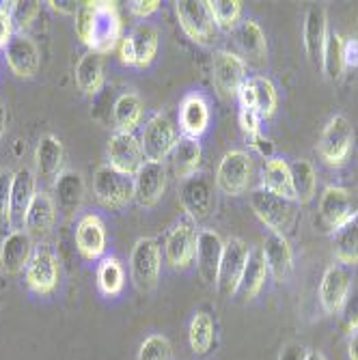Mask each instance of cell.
Wrapping results in <instances>:
<instances>
[{
	"label": "cell",
	"mask_w": 358,
	"mask_h": 360,
	"mask_svg": "<svg viewBox=\"0 0 358 360\" xmlns=\"http://www.w3.org/2000/svg\"><path fill=\"white\" fill-rule=\"evenodd\" d=\"M250 210L270 229V233H279L285 238L296 222V201L283 199V196H276L264 188L250 194Z\"/></svg>",
	"instance_id": "6da1fadb"
},
{
	"label": "cell",
	"mask_w": 358,
	"mask_h": 360,
	"mask_svg": "<svg viewBox=\"0 0 358 360\" xmlns=\"http://www.w3.org/2000/svg\"><path fill=\"white\" fill-rule=\"evenodd\" d=\"M121 18L115 3L106 0H97L93 3V22L87 48L95 54H108L121 44Z\"/></svg>",
	"instance_id": "7a4b0ae2"
},
{
	"label": "cell",
	"mask_w": 358,
	"mask_h": 360,
	"mask_svg": "<svg viewBox=\"0 0 358 360\" xmlns=\"http://www.w3.org/2000/svg\"><path fill=\"white\" fill-rule=\"evenodd\" d=\"M175 13L186 35L199 46H212L218 37V26L205 0H177Z\"/></svg>",
	"instance_id": "3957f363"
},
{
	"label": "cell",
	"mask_w": 358,
	"mask_h": 360,
	"mask_svg": "<svg viewBox=\"0 0 358 360\" xmlns=\"http://www.w3.org/2000/svg\"><path fill=\"white\" fill-rule=\"evenodd\" d=\"M248 257H250V248L244 240L229 238L224 242L222 259H220L218 274H216V291L220 293V298L229 300L238 293L244 268L248 264Z\"/></svg>",
	"instance_id": "277c9868"
},
{
	"label": "cell",
	"mask_w": 358,
	"mask_h": 360,
	"mask_svg": "<svg viewBox=\"0 0 358 360\" xmlns=\"http://www.w3.org/2000/svg\"><path fill=\"white\" fill-rule=\"evenodd\" d=\"M352 147H354V127L352 123L347 121V117L343 115H335L326 127H324V132L319 136V143H317V153L319 158L326 162L328 167H343L350 153H352Z\"/></svg>",
	"instance_id": "5b68a950"
},
{
	"label": "cell",
	"mask_w": 358,
	"mask_h": 360,
	"mask_svg": "<svg viewBox=\"0 0 358 360\" xmlns=\"http://www.w3.org/2000/svg\"><path fill=\"white\" fill-rule=\"evenodd\" d=\"M162 270V252L160 244L153 238L136 240L132 255H129V276L139 291H153L160 281Z\"/></svg>",
	"instance_id": "8992f818"
},
{
	"label": "cell",
	"mask_w": 358,
	"mask_h": 360,
	"mask_svg": "<svg viewBox=\"0 0 358 360\" xmlns=\"http://www.w3.org/2000/svg\"><path fill=\"white\" fill-rule=\"evenodd\" d=\"M93 194L104 207L123 210L134 201V179L104 165L93 175Z\"/></svg>",
	"instance_id": "52a82bcc"
},
{
	"label": "cell",
	"mask_w": 358,
	"mask_h": 360,
	"mask_svg": "<svg viewBox=\"0 0 358 360\" xmlns=\"http://www.w3.org/2000/svg\"><path fill=\"white\" fill-rule=\"evenodd\" d=\"M252 181V160L242 149L226 151L216 169V188L226 196H240Z\"/></svg>",
	"instance_id": "ba28073f"
},
{
	"label": "cell",
	"mask_w": 358,
	"mask_h": 360,
	"mask_svg": "<svg viewBox=\"0 0 358 360\" xmlns=\"http://www.w3.org/2000/svg\"><path fill=\"white\" fill-rule=\"evenodd\" d=\"M24 276H26L28 289L35 291L37 296H50V293H54V289L58 287V276H60L56 252L46 244L37 246L24 270Z\"/></svg>",
	"instance_id": "9c48e42d"
},
{
	"label": "cell",
	"mask_w": 358,
	"mask_h": 360,
	"mask_svg": "<svg viewBox=\"0 0 358 360\" xmlns=\"http://www.w3.org/2000/svg\"><path fill=\"white\" fill-rule=\"evenodd\" d=\"M177 141H179L177 129L167 115L151 117L145 123L143 136H141L145 162H162V165H165V160L171 158Z\"/></svg>",
	"instance_id": "30bf717a"
},
{
	"label": "cell",
	"mask_w": 358,
	"mask_h": 360,
	"mask_svg": "<svg viewBox=\"0 0 358 360\" xmlns=\"http://www.w3.org/2000/svg\"><path fill=\"white\" fill-rule=\"evenodd\" d=\"M158 46H160L158 28L143 22L129 32L127 37L121 39V46H119L121 63L129 65V68H141V70L149 68L158 54Z\"/></svg>",
	"instance_id": "8fae6325"
},
{
	"label": "cell",
	"mask_w": 358,
	"mask_h": 360,
	"mask_svg": "<svg viewBox=\"0 0 358 360\" xmlns=\"http://www.w3.org/2000/svg\"><path fill=\"white\" fill-rule=\"evenodd\" d=\"M106 158H108L110 169H115L127 177H134L145 165L141 139H136L134 132H119L117 129L108 141Z\"/></svg>",
	"instance_id": "7c38bea8"
},
{
	"label": "cell",
	"mask_w": 358,
	"mask_h": 360,
	"mask_svg": "<svg viewBox=\"0 0 358 360\" xmlns=\"http://www.w3.org/2000/svg\"><path fill=\"white\" fill-rule=\"evenodd\" d=\"M212 80L222 97H238L240 89L248 80L246 63L236 52L229 50L216 52L212 60Z\"/></svg>",
	"instance_id": "4fadbf2b"
},
{
	"label": "cell",
	"mask_w": 358,
	"mask_h": 360,
	"mask_svg": "<svg viewBox=\"0 0 358 360\" xmlns=\"http://www.w3.org/2000/svg\"><path fill=\"white\" fill-rule=\"evenodd\" d=\"M197 226H194V220L186 218V220H179L167 238V244H165V259L167 264L175 270H184L188 268L192 261H194V255H197Z\"/></svg>",
	"instance_id": "5bb4252c"
},
{
	"label": "cell",
	"mask_w": 358,
	"mask_h": 360,
	"mask_svg": "<svg viewBox=\"0 0 358 360\" xmlns=\"http://www.w3.org/2000/svg\"><path fill=\"white\" fill-rule=\"evenodd\" d=\"M358 214L352 194L341 186H328L319 199V218L331 231H337Z\"/></svg>",
	"instance_id": "9a60e30c"
},
{
	"label": "cell",
	"mask_w": 358,
	"mask_h": 360,
	"mask_svg": "<svg viewBox=\"0 0 358 360\" xmlns=\"http://www.w3.org/2000/svg\"><path fill=\"white\" fill-rule=\"evenodd\" d=\"M350 289H352L350 268L335 264L324 272L321 283H319V304H321L324 313L337 315L339 309L343 307L345 298H347Z\"/></svg>",
	"instance_id": "2e32d148"
},
{
	"label": "cell",
	"mask_w": 358,
	"mask_h": 360,
	"mask_svg": "<svg viewBox=\"0 0 358 360\" xmlns=\"http://www.w3.org/2000/svg\"><path fill=\"white\" fill-rule=\"evenodd\" d=\"M5 58H7L9 70L18 78H24V80L32 78L39 72V68H41L39 48L28 35H24V32H18V35H13V39L5 48Z\"/></svg>",
	"instance_id": "e0dca14e"
},
{
	"label": "cell",
	"mask_w": 358,
	"mask_h": 360,
	"mask_svg": "<svg viewBox=\"0 0 358 360\" xmlns=\"http://www.w3.org/2000/svg\"><path fill=\"white\" fill-rule=\"evenodd\" d=\"M134 179V201L141 207H153L167 190V167L162 162H145Z\"/></svg>",
	"instance_id": "ac0fdd59"
},
{
	"label": "cell",
	"mask_w": 358,
	"mask_h": 360,
	"mask_svg": "<svg viewBox=\"0 0 358 360\" xmlns=\"http://www.w3.org/2000/svg\"><path fill=\"white\" fill-rule=\"evenodd\" d=\"M76 248L82 259L97 261L106 252V226L100 216L84 214L76 224Z\"/></svg>",
	"instance_id": "d6986e66"
},
{
	"label": "cell",
	"mask_w": 358,
	"mask_h": 360,
	"mask_svg": "<svg viewBox=\"0 0 358 360\" xmlns=\"http://www.w3.org/2000/svg\"><path fill=\"white\" fill-rule=\"evenodd\" d=\"M222 250H224V242L214 229H203V231H199L194 261H197V274L201 276L205 285H216Z\"/></svg>",
	"instance_id": "ffe728a7"
},
{
	"label": "cell",
	"mask_w": 358,
	"mask_h": 360,
	"mask_svg": "<svg viewBox=\"0 0 358 360\" xmlns=\"http://www.w3.org/2000/svg\"><path fill=\"white\" fill-rule=\"evenodd\" d=\"M179 201L190 220H194V222L205 220L214 207V194H212L210 181L203 177H197V175L186 179L179 190Z\"/></svg>",
	"instance_id": "44dd1931"
},
{
	"label": "cell",
	"mask_w": 358,
	"mask_h": 360,
	"mask_svg": "<svg viewBox=\"0 0 358 360\" xmlns=\"http://www.w3.org/2000/svg\"><path fill=\"white\" fill-rule=\"evenodd\" d=\"M236 44L240 50V58L246 65H252V68H264V65L268 63V41H266L262 26H259L255 20H246L238 26Z\"/></svg>",
	"instance_id": "7402d4cb"
},
{
	"label": "cell",
	"mask_w": 358,
	"mask_h": 360,
	"mask_svg": "<svg viewBox=\"0 0 358 360\" xmlns=\"http://www.w3.org/2000/svg\"><path fill=\"white\" fill-rule=\"evenodd\" d=\"M35 252L32 238L26 231H11L0 244V266L7 276H18L26 270L28 261Z\"/></svg>",
	"instance_id": "603a6c76"
},
{
	"label": "cell",
	"mask_w": 358,
	"mask_h": 360,
	"mask_svg": "<svg viewBox=\"0 0 358 360\" xmlns=\"http://www.w3.org/2000/svg\"><path fill=\"white\" fill-rule=\"evenodd\" d=\"M262 252L268 266V274H272L276 283H285L294 270V252H291L289 240L279 233H268L264 238Z\"/></svg>",
	"instance_id": "cb8c5ba5"
},
{
	"label": "cell",
	"mask_w": 358,
	"mask_h": 360,
	"mask_svg": "<svg viewBox=\"0 0 358 360\" xmlns=\"http://www.w3.org/2000/svg\"><path fill=\"white\" fill-rule=\"evenodd\" d=\"M35 175L30 169L22 167L13 173V184H11V224L15 231H22L28 207L35 199Z\"/></svg>",
	"instance_id": "d4e9b609"
},
{
	"label": "cell",
	"mask_w": 358,
	"mask_h": 360,
	"mask_svg": "<svg viewBox=\"0 0 358 360\" xmlns=\"http://www.w3.org/2000/svg\"><path fill=\"white\" fill-rule=\"evenodd\" d=\"M84 203V179L78 171H60L54 179V205L65 216H74Z\"/></svg>",
	"instance_id": "484cf974"
},
{
	"label": "cell",
	"mask_w": 358,
	"mask_h": 360,
	"mask_svg": "<svg viewBox=\"0 0 358 360\" xmlns=\"http://www.w3.org/2000/svg\"><path fill=\"white\" fill-rule=\"evenodd\" d=\"M56 224V205L54 199L48 192H37L35 199H32L26 222H24V231L30 238H48L52 233V229Z\"/></svg>",
	"instance_id": "4316f807"
},
{
	"label": "cell",
	"mask_w": 358,
	"mask_h": 360,
	"mask_svg": "<svg viewBox=\"0 0 358 360\" xmlns=\"http://www.w3.org/2000/svg\"><path fill=\"white\" fill-rule=\"evenodd\" d=\"M179 127L184 136L188 139H201L210 127V106L199 93H192L184 97L179 106Z\"/></svg>",
	"instance_id": "83f0119b"
},
{
	"label": "cell",
	"mask_w": 358,
	"mask_h": 360,
	"mask_svg": "<svg viewBox=\"0 0 358 360\" xmlns=\"http://www.w3.org/2000/svg\"><path fill=\"white\" fill-rule=\"evenodd\" d=\"M302 39H305V50H307L309 60L321 63V52H324V46H326V39H328V18H326V9L324 7L313 5L307 11Z\"/></svg>",
	"instance_id": "f1b7e54d"
},
{
	"label": "cell",
	"mask_w": 358,
	"mask_h": 360,
	"mask_svg": "<svg viewBox=\"0 0 358 360\" xmlns=\"http://www.w3.org/2000/svg\"><path fill=\"white\" fill-rule=\"evenodd\" d=\"M201 158H203V149L197 139L179 136V141L171 153V165H173L175 175L184 181L194 177L197 171L201 169Z\"/></svg>",
	"instance_id": "f546056e"
},
{
	"label": "cell",
	"mask_w": 358,
	"mask_h": 360,
	"mask_svg": "<svg viewBox=\"0 0 358 360\" xmlns=\"http://www.w3.org/2000/svg\"><path fill=\"white\" fill-rule=\"evenodd\" d=\"M266 278H268V266H266L262 248H255V250L250 248L248 264L244 268V274H242V281H240V287H238L240 298L244 302L255 300L259 296V291L264 289Z\"/></svg>",
	"instance_id": "4dcf8cb0"
},
{
	"label": "cell",
	"mask_w": 358,
	"mask_h": 360,
	"mask_svg": "<svg viewBox=\"0 0 358 360\" xmlns=\"http://www.w3.org/2000/svg\"><path fill=\"white\" fill-rule=\"evenodd\" d=\"M262 188L283 196V199L296 201V192H294V184H291V171H289V162H285L283 158H272L264 165L262 171Z\"/></svg>",
	"instance_id": "1f68e13d"
},
{
	"label": "cell",
	"mask_w": 358,
	"mask_h": 360,
	"mask_svg": "<svg viewBox=\"0 0 358 360\" xmlns=\"http://www.w3.org/2000/svg\"><path fill=\"white\" fill-rule=\"evenodd\" d=\"M35 162H37V171L46 181H52L60 175L63 162H65V149L63 143L52 136L46 134L39 139L37 149H35Z\"/></svg>",
	"instance_id": "d6a6232c"
},
{
	"label": "cell",
	"mask_w": 358,
	"mask_h": 360,
	"mask_svg": "<svg viewBox=\"0 0 358 360\" xmlns=\"http://www.w3.org/2000/svg\"><path fill=\"white\" fill-rule=\"evenodd\" d=\"M333 255L341 266H358V214L333 231Z\"/></svg>",
	"instance_id": "836d02e7"
},
{
	"label": "cell",
	"mask_w": 358,
	"mask_h": 360,
	"mask_svg": "<svg viewBox=\"0 0 358 360\" xmlns=\"http://www.w3.org/2000/svg\"><path fill=\"white\" fill-rule=\"evenodd\" d=\"M76 84L87 95H97L104 84V60L100 54L87 52L76 65Z\"/></svg>",
	"instance_id": "e575fe53"
},
{
	"label": "cell",
	"mask_w": 358,
	"mask_h": 360,
	"mask_svg": "<svg viewBox=\"0 0 358 360\" xmlns=\"http://www.w3.org/2000/svg\"><path fill=\"white\" fill-rule=\"evenodd\" d=\"M113 119L119 132H134L143 121V102L136 93H123L113 106Z\"/></svg>",
	"instance_id": "d590c367"
},
{
	"label": "cell",
	"mask_w": 358,
	"mask_h": 360,
	"mask_svg": "<svg viewBox=\"0 0 358 360\" xmlns=\"http://www.w3.org/2000/svg\"><path fill=\"white\" fill-rule=\"evenodd\" d=\"M125 287V270L117 257H104L97 266V289L102 296L115 298Z\"/></svg>",
	"instance_id": "8d00e7d4"
},
{
	"label": "cell",
	"mask_w": 358,
	"mask_h": 360,
	"mask_svg": "<svg viewBox=\"0 0 358 360\" xmlns=\"http://www.w3.org/2000/svg\"><path fill=\"white\" fill-rule=\"evenodd\" d=\"M216 339V328H214V319L210 313L199 311L192 317L190 328H188V341H190V349L197 356H205Z\"/></svg>",
	"instance_id": "74e56055"
},
{
	"label": "cell",
	"mask_w": 358,
	"mask_h": 360,
	"mask_svg": "<svg viewBox=\"0 0 358 360\" xmlns=\"http://www.w3.org/2000/svg\"><path fill=\"white\" fill-rule=\"evenodd\" d=\"M289 171H291V184H294V192H296V201L309 203L317 190V173L313 165L309 160L300 158V160L289 162Z\"/></svg>",
	"instance_id": "f35d334b"
},
{
	"label": "cell",
	"mask_w": 358,
	"mask_h": 360,
	"mask_svg": "<svg viewBox=\"0 0 358 360\" xmlns=\"http://www.w3.org/2000/svg\"><path fill=\"white\" fill-rule=\"evenodd\" d=\"M343 46H345V39L339 35V32H328L326 46H324V52H321V68H324L326 78L333 82L341 80L345 70H347L345 56H343Z\"/></svg>",
	"instance_id": "ab89813d"
},
{
	"label": "cell",
	"mask_w": 358,
	"mask_h": 360,
	"mask_svg": "<svg viewBox=\"0 0 358 360\" xmlns=\"http://www.w3.org/2000/svg\"><path fill=\"white\" fill-rule=\"evenodd\" d=\"M252 91H255V110L262 119H270L276 112L279 106V95L270 78L266 76H255L250 78Z\"/></svg>",
	"instance_id": "60d3db41"
},
{
	"label": "cell",
	"mask_w": 358,
	"mask_h": 360,
	"mask_svg": "<svg viewBox=\"0 0 358 360\" xmlns=\"http://www.w3.org/2000/svg\"><path fill=\"white\" fill-rule=\"evenodd\" d=\"M207 7L218 28L231 30L242 18V3L240 0H207Z\"/></svg>",
	"instance_id": "b9f144b4"
},
{
	"label": "cell",
	"mask_w": 358,
	"mask_h": 360,
	"mask_svg": "<svg viewBox=\"0 0 358 360\" xmlns=\"http://www.w3.org/2000/svg\"><path fill=\"white\" fill-rule=\"evenodd\" d=\"M171 358H173V349H171V343L165 335L147 337L141 343L139 356H136V360H171Z\"/></svg>",
	"instance_id": "7bdbcfd3"
},
{
	"label": "cell",
	"mask_w": 358,
	"mask_h": 360,
	"mask_svg": "<svg viewBox=\"0 0 358 360\" xmlns=\"http://www.w3.org/2000/svg\"><path fill=\"white\" fill-rule=\"evenodd\" d=\"M339 328L343 335H354L358 330V287L350 289L343 307L339 309Z\"/></svg>",
	"instance_id": "ee69618b"
},
{
	"label": "cell",
	"mask_w": 358,
	"mask_h": 360,
	"mask_svg": "<svg viewBox=\"0 0 358 360\" xmlns=\"http://www.w3.org/2000/svg\"><path fill=\"white\" fill-rule=\"evenodd\" d=\"M39 3L35 0H18V3H9V13H11V20H13V26L18 28H28L39 15Z\"/></svg>",
	"instance_id": "f6af8a7d"
},
{
	"label": "cell",
	"mask_w": 358,
	"mask_h": 360,
	"mask_svg": "<svg viewBox=\"0 0 358 360\" xmlns=\"http://www.w3.org/2000/svg\"><path fill=\"white\" fill-rule=\"evenodd\" d=\"M11 184L13 173L0 169V226L11 224Z\"/></svg>",
	"instance_id": "bcb514c9"
},
{
	"label": "cell",
	"mask_w": 358,
	"mask_h": 360,
	"mask_svg": "<svg viewBox=\"0 0 358 360\" xmlns=\"http://www.w3.org/2000/svg\"><path fill=\"white\" fill-rule=\"evenodd\" d=\"M91 22H93V3H82L80 5V11L76 13V35H78V39L84 46L89 41Z\"/></svg>",
	"instance_id": "7dc6e473"
},
{
	"label": "cell",
	"mask_w": 358,
	"mask_h": 360,
	"mask_svg": "<svg viewBox=\"0 0 358 360\" xmlns=\"http://www.w3.org/2000/svg\"><path fill=\"white\" fill-rule=\"evenodd\" d=\"M238 119H240V127H242V132H244V136H246V139L262 134V117H259L255 110L242 108Z\"/></svg>",
	"instance_id": "c3c4849f"
},
{
	"label": "cell",
	"mask_w": 358,
	"mask_h": 360,
	"mask_svg": "<svg viewBox=\"0 0 358 360\" xmlns=\"http://www.w3.org/2000/svg\"><path fill=\"white\" fill-rule=\"evenodd\" d=\"M127 9L134 18L145 20L160 9V0H132V3H127Z\"/></svg>",
	"instance_id": "681fc988"
},
{
	"label": "cell",
	"mask_w": 358,
	"mask_h": 360,
	"mask_svg": "<svg viewBox=\"0 0 358 360\" xmlns=\"http://www.w3.org/2000/svg\"><path fill=\"white\" fill-rule=\"evenodd\" d=\"M13 20L9 13V7H0V48H7L13 39Z\"/></svg>",
	"instance_id": "f907efd6"
},
{
	"label": "cell",
	"mask_w": 358,
	"mask_h": 360,
	"mask_svg": "<svg viewBox=\"0 0 358 360\" xmlns=\"http://www.w3.org/2000/svg\"><path fill=\"white\" fill-rule=\"evenodd\" d=\"M307 356H309V349L296 341L285 343L279 352V360H307Z\"/></svg>",
	"instance_id": "816d5d0a"
},
{
	"label": "cell",
	"mask_w": 358,
	"mask_h": 360,
	"mask_svg": "<svg viewBox=\"0 0 358 360\" xmlns=\"http://www.w3.org/2000/svg\"><path fill=\"white\" fill-rule=\"evenodd\" d=\"M248 141V145L262 155V158H266V160H272L274 158V145H272V141L270 139H266L264 134H257V136H250V139H246Z\"/></svg>",
	"instance_id": "f5cc1de1"
},
{
	"label": "cell",
	"mask_w": 358,
	"mask_h": 360,
	"mask_svg": "<svg viewBox=\"0 0 358 360\" xmlns=\"http://www.w3.org/2000/svg\"><path fill=\"white\" fill-rule=\"evenodd\" d=\"M54 11L63 13V15H76L80 11L82 3H72V0H50L48 3Z\"/></svg>",
	"instance_id": "db71d44e"
},
{
	"label": "cell",
	"mask_w": 358,
	"mask_h": 360,
	"mask_svg": "<svg viewBox=\"0 0 358 360\" xmlns=\"http://www.w3.org/2000/svg\"><path fill=\"white\" fill-rule=\"evenodd\" d=\"M343 56H345V68H358V41L356 39L345 41Z\"/></svg>",
	"instance_id": "11a10c76"
},
{
	"label": "cell",
	"mask_w": 358,
	"mask_h": 360,
	"mask_svg": "<svg viewBox=\"0 0 358 360\" xmlns=\"http://www.w3.org/2000/svg\"><path fill=\"white\" fill-rule=\"evenodd\" d=\"M347 358L350 360H358V330L354 335H350V341H347Z\"/></svg>",
	"instance_id": "9f6ffc18"
},
{
	"label": "cell",
	"mask_w": 358,
	"mask_h": 360,
	"mask_svg": "<svg viewBox=\"0 0 358 360\" xmlns=\"http://www.w3.org/2000/svg\"><path fill=\"white\" fill-rule=\"evenodd\" d=\"M5 132H7V108L0 102V141H3Z\"/></svg>",
	"instance_id": "6f0895ef"
},
{
	"label": "cell",
	"mask_w": 358,
	"mask_h": 360,
	"mask_svg": "<svg viewBox=\"0 0 358 360\" xmlns=\"http://www.w3.org/2000/svg\"><path fill=\"white\" fill-rule=\"evenodd\" d=\"M307 360H326V356H324L321 352H317V349H309V356H307Z\"/></svg>",
	"instance_id": "680465c9"
},
{
	"label": "cell",
	"mask_w": 358,
	"mask_h": 360,
	"mask_svg": "<svg viewBox=\"0 0 358 360\" xmlns=\"http://www.w3.org/2000/svg\"><path fill=\"white\" fill-rule=\"evenodd\" d=\"M356 41H358V39H356Z\"/></svg>",
	"instance_id": "91938a15"
}]
</instances>
